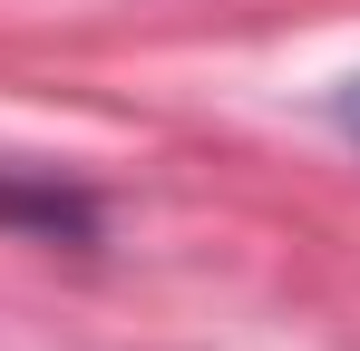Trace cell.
Segmentation results:
<instances>
[{"label": "cell", "mask_w": 360, "mask_h": 351, "mask_svg": "<svg viewBox=\"0 0 360 351\" xmlns=\"http://www.w3.org/2000/svg\"><path fill=\"white\" fill-rule=\"evenodd\" d=\"M341 127H351V137H360V78H351V88H341Z\"/></svg>", "instance_id": "obj_1"}]
</instances>
